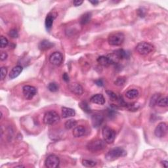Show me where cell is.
I'll list each match as a JSON object with an SVG mask.
<instances>
[{
  "instance_id": "27",
  "label": "cell",
  "mask_w": 168,
  "mask_h": 168,
  "mask_svg": "<svg viewBox=\"0 0 168 168\" xmlns=\"http://www.w3.org/2000/svg\"><path fill=\"white\" fill-rule=\"evenodd\" d=\"M82 164L83 166L87 167H93L96 165V162L90 159H83L82 161Z\"/></svg>"
},
{
  "instance_id": "38",
  "label": "cell",
  "mask_w": 168,
  "mask_h": 168,
  "mask_svg": "<svg viewBox=\"0 0 168 168\" xmlns=\"http://www.w3.org/2000/svg\"><path fill=\"white\" fill-rule=\"evenodd\" d=\"M138 15H139L141 17H144L145 16V11L144 10L142 9H138Z\"/></svg>"
},
{
  "instance_id": "19",
  "label": "cell",
  "mask_w": 168,
  "mask_h": 168,
  "mask_svg": "<svg viewBox=\"0 0 168 168\" xmlns=\"http://www.w3.org/2000/svg\"><path fill=\"white\" fill-rule=\"evenodd\" d=\"M23 67L21 66H16L13 68H12L9 73V78L11 79H15L16 77H18L20 74V73L23 72Z\"/></svg>"
},
{
  "instance_id": "20",
  "label": "cell",
  "mask_w": 168,
  "mask_h": 168,
  "mask_svg": "<svg viewBox=\"0 0 168 168\" xmlns=\"http://www.w3.org/2000/svg\"><path fill=\"white\" fill-rule=\"evenodd\" d=\"M91 16H92L91 12H86V13L83 14L81 16L80 19H79V23H80L82 25H86L88 24L90 22Z\"/></svg>"
},
{
  "instance_id": "2",
  "label": "cell",
  "mask_w": 168,
  "mask_h": 168,
  "mask_svg": "<svg viewBox=\"0 0 168 168\" xmlns=\"http://www.w3.org/2000/svg\"><path fill=\"white\" fill-rule=\"evenodd\" d=\"M102 135L104 141L107 144H112L116 138V131L108 126H104L102 129Z\"/></svg>"
},
{
  "instance_id": "8",
  "label": "cell",
  "mask_w": 168,
  "mask_h": 168,
  "mask_svg": "<svg viewBox=\"0 0 168 168\" xmlns=\"http://www.w3.org/2000/svg\"><path fill=\"white\" fill-rule=\"evenodd\" d=\"M23 93L24 97L28 100L32 99L36 95V88L31 86H24L23 87Z\"/></svg>"
},
{
  "instance_id": "22",
  "label": "cell",
  "mask_w": 168,
  "mask_h": 168,
  "mask_svg": "<svg viewBox=\"0 0 168 168\" xmlns=\"http://www.w3.org/2000/svg\"><path fill=\"white\" fill-rule=\"evenodd\" d=\"M138 95H139V92L137 89H130L126 92L125 96L126 97L129 99H134L137 98Z\"/></svg>"
},
{
  "instance_id": "9",
  "label": "cell",
  "mask_w": 168,
  "mask_h": 168,
  "mask_svg": "<svg viewBox=\"0 0 168 168\" xmlns=\"http://www.w3.org/2000/svg\"><path fill=\"white\" fill-rule=\"evenodd\" d=\"M167 131V125L165 122H161L156 126L154 130V135L158 138L164 137Z\"/></svg>"
},
{
  "instance_id": "15",
  "label": "cell",
  "mask_w": 168,
  "mask_h": 168,
  "mask_svg": "<svg viewBox=\"0 0 168 168\" xmlns=\"http://www.w3.org/2000/svg\"><path fill=\"white\" fill-rule=\"evenodd\" d=\"M90 101L94 104L103 105L105 103V99L102 94H96L90 99Z\"/></svg>"
},
{
  "instance_id": "31",
  "label": "cell",
  "mask_w": 168,
  "mask_h": 168,
  "mask_svg": "<svg viewBox=\"0 0 168 168\" xmlns=\"http://www.w3.org/2000/svg\"><path fill=\"white\" fill-rule=\"evenodd\" d=\"M8 44H9V41H8V40L5 37L2 36L1 38H0V45H1V48L3 49L6 47L8 45Z\"/></svg>"
},
{
  "instance_id": "33",
  "label": "cell",
  "mask_w": 168,
  "mask_h": 168,
  "mask_svg": "<svg viewBox=\"0 0 168 168\" xmlns=\"http://www.w3.org/2000/svg\"><path fill=\"white\" fill-rule=\"evenodd\" d=\"M7 74V69L6 67H2L1 68V79L3 80L5 78Z\"/></svg>"
},
{
  "instance_id": "3",
  "label": "cell",
  "mask_w": 168,
  "mask_h": 168,
  "mask_svg": "<svg viewBox=\"0 0 168 168\" xmlns=\"http://www.w3.org/2000/svg\"><path fill=\"white\" fill-rule=\"evenodd\" d=\"M125 36L121 32H114L109 35L108 37V44L113 46H119L124 43Z\"/></svg>"
},
{
  "instance_id": "26",
  "label": "cell",
  "mask_w": 168,
  "mask_h": 168,
  "mask_svg": "<svg viewBox=\"0 0 168 168\" xmlns=\"http://www.w3.org/2000/svg\"><path fill=\"white\" fill-rule=\"evenodd\" d=\"M158 106L160 107H167V96H164V97L159 98L157 102Z\"/></svg>"
},
{
  "instance_id": "12",
  "label": "cell",
  "mask_w": 168,
  "mask_h": 168,
  "mask_svg": "<svg viewBox=\"0 0 168 168\" xmlns=\"http://www.w3.org/2000/svg\"><path fill=\"white\" fill-rule=\"evenodd\" d=\"M69 89L75 95H81L83 93V87L78 83H72L69 85Z\"/></svg>"
},
{
  "instance_id": "10",
  "label": "cell",
  "mask_w": 168,
  "mask_h": 168,
  "mask_svg": "<svg viewBox=\"0 0 168 168\" xmlns=\"http://www.w3.org/2000/svg\"><path fill=\"white\" fill-rule=\"evenodd\" d=\"M63 61L62 54L59 52H54L49 57V62L54 66H60Z\"/></svg>"
},
{
  "instance_id": "16",
  "label": "cell",
  "mask_w": 168,
  "mask_h": 168,
  "mask_svg": "<svg viewBox=\"0 0 168 168\" xmlns=\"http://www.w3.org/2000/svg\"><path fill=\"white\" fill-rule=\"evenodd\" d=\"M75 115V112L72 108L62 107V117L63 118H68L69 117H72Z\"/></svg>"
},
{
  "instance_id": "39",
  "label": "cell",
  "mask_w": 168,
  "mask_h": 168,
  "mask_svg": "<svg viewBox=\"0 0 168 168\" xmlns=\"http://www.w3.org/2000/svg\"><path fill=\"white\" fill-rule=\"evenodd\" d=\"M95 83H96V86H100V87H102L103 86V82L102 81V79H97V80H96L95 82Z\"/></svg>"
},
{
  "instance_id": "24",
  "label": "cell",
  "mask_w": 168,
  "mask_h": 168,
  "mask_svg": "<svg viewBox=\"0 0 168 168\" xmlns=\"http://www.w3.org/2000/svg\"><path fill=\"white\" fill-rule=\"evenodd\" d=\"M161 97V95L160 94H154L152 97L150 99V107H153L154 106H156L157 104V102L158 99Z\"/></svg>"
},
{
  "instance_id": "37",
  "label": "cell",
  "mask_w": 168,
  "mask_h": 168,
  "mask_svg": "<svg viewBox=\"0 0 168 168\" xmlns=\"http://www.w3.org/2000/svg\"><path fill=\"white\" fill-rule=\"evenodd\" d=\"M115 114H116V112L114 110H112V109H110V110H108V116L110 117H112V116H114Z\"/></svg>"
},
{
  "instance_id": "36",
  "label": "cell",
  "mask_w": 168,
  "mask_h": 168,
  "mask_svg": "<svg viewBox=\"0 0 168 168\" xmlns=\"http://www.w3.org/2000/svg\"><path fill=\"white\" fill-rule=\"evenodd\" d=\"M62 79L63 80L65 81L66 82H69V76L67 74V73H64L62 75Z\"/></svg>"
},
{
  "instance_id": "17",
  "label": "cell",
  "mask_w": 168,
  "mask_h": 168,
  "mask_svg": "<svg viewBox=\"0 0 168 168\" xmlns=\"http://www.w3.org/2000/svg\"><path fill=\"white\" fill-rule=\"evenodd\" d=\"M113 53L115 54L119 60L124 59V58H128L129 57V53L122 49H117L116 51H114Z\"/></svg>"
},
{
  "instance_id": "25",
  "label": "cell",
  "mask_w": 168,
  "mask_h": 168,
  "mask_svg": "<svg viewBox=\"0 0 168 168\" xmlns=\"http://www.w3.org/2000/svg\"><path fill=\"white\" fill-rule=\"evenodd\" d=\"M79 107H80L82 110L83 112H85L86 113H87L88 114V113L91 112L90 107L89 106V104H88V103L86 101H82L81 103H79Z\"/></svg>"
},
{
  "instance_id": "32",
  "label": "cell",
  "mask_w": 168,
  "mask_h": 168,
  "mask_svg": "<svg viewBox=\"0 0 168 168\" xmlns=\"http://www.w3.org/2000/svg\"><path fill=\"white\" fill-rule=\"evenodd\" d=\"M9 35L12 38H16L19 37V33L16 29H12L9 32Z\"/></svg>"
},
{
  "instance_id": "29",
  "label": "cell",
  "mask_w": 168,
  "mask_h": 168,
  "mask_svg": "<svg viewBox=\"0 0 168 168\" xmlns=\"http://www.w3.org/2000/svg\"><path fill=\"white\" fill-rule=\"evenodd\" d=\"M126 82V78L125 77L121 76L117 78L114 82V84L117 86H124Z\"/></svg>"
},
{
  "instance_id": "28",
  "label": "cell",
  "mask_w": 168,
  "mask_h": 168,
  "mask_svg": "<svg viewBox=\"0 0 168 168\" xmlns=\"http://www.w3.org/2000/svg\"><path fill=\"white\" fill-rule=\"evenodd\" d=\"M106 93L109 99H110L111 100H112V101H117L118 96H117V95L115 93H114V92L110 90H107L106 91Z\"/></svg>"
},
{
  "instance_id": "4",
  "label": "cell",
  "mask_w": 168,
  "mask_h": 168,
  "mask_svg": "<svg viewBox=\"0 0 168 168\" xmlns=\"http://www.w3.org/2000/svg\"><path fill=\"white\" fill-rule=\"evenodd\" d=\"M105 143L106 142L101 139H95L88 142L87 148L92 152H99L105 148V146H106Z\"/></svg>"
},
{
  "instance_id": "30",
  "label": "cell",
  "mask_w": 168,
  "mask_h": 168,
  "mask_svg": "<svg viewBox=\"0 0 168 168\" xmlns=\"http://www.w3.org/2000/svg\"><path fill=\"white\" fill-rule=\"evenodd\" d=\"M48 89L51 92H57L58 90V86L56 83H50L48 85Z\"/></svg>"
},
{
  "instance_id": "14",
  "label": "cell",
  "mask_w": 168,
  "mask_h": 168,
  "mask_svg": "<svg viewBox=\"0 0 168 168\" xmlns=\"http://www.w3.org/2000/svg\"><path fill=\"white\" fill-rule=\"evenodd\" d=\"M55 18H56V15L53 13V12L49 13L47 15V16H46L45 20V28L47 30H50L51 29L53 24V21Z\"/></svg>"
},
{
  "instance_id": "13",
  "label": "cell",
  "mask_w": 168,
  "mask_h": 168,
  "mask_svg": "<svg viewBox=\"0 0 168 168\" xmlns=\"http://www.w3.org/2000/svg\"><path fill=\"white\" fill-rule=\"evenodd\" d=\"M87 130L85 127H83V125H79L75 127L73 129L72 134L74 137H82L84 135H86Z\"/></svg>"
},
{
  "instance_id": "11",
  "label": "cell",
  "mask_w": 168,
  "mask_h": 168,
  "mask_svg": "<svg viewBox=\"0 0 168 168\" xmlns=\"http://www.w3.org/2000/svg\"><path fill=\"white\" fill-rule=\"evenodd\" d=\"M104 120V117L102 114L96 113L91 116V122L93 126L95 128H99L102 125Z\"/></svg>"
},
{
  "instance_id": "18",
  "label": "cell",
  "mask_w": 168,
  "mask_h": 168,
  "mask_svg": "<svg viewBox=\"0 0 168 168\" xmlns=\"http://www.w3.org/2000/svg\"><path fill=\"white\" fill-rule=\"evenodd\" d=\"M54 45V44L52 43V42L44 40L43 41H41L39 44L38 47L41 51H46V50L52 48Z\"/></svg>"
},
{
  "instance_id": "23",
  "label": "cell",
  "mask_w": 168,
  "mask_h": 168,
  "mask_svg": "<svg viewBox=\"0 0 168 168\" xmlns=\"http://www.w3.org/2000/svg\"><path fill=\"white\" fill-rule=\"evenodd\" d=\"M78 122L76 120L74 119H70L68 121H66L65 124V127L67 130H70L74 129L75 127H76Z\"/></svg>"
},
{
  "instance_id": "6",
  "label": "cell",
  "mask_w": 168,
  "mask_h": 168,
  "mask_svg": "<svg viewBox=\"0 0 168 168\" xmlns=\"http://www.w3.org/2000/svg\"><path fill=\"white\" fill-rule=\"evenodd\" d=\"M60 120V116L55 111H48L45 114L44 122L46 125H53Z\"/></svg>"
},
{
  "instance_id": "35",
  "label": "cell",
  "mask_w": 168,
  "mask_h": 168,
  "mask_svg": "<svg viewBox=\"0 0 168 168\" xmlns=\"http://www.w3.org/2000/svg\"><path fill=\"white\" fill-rule=\"evenodd\" d=\"M83 1H79V0H75V1L73 2V4L75 7H78L80 6L83 3Z\"/></svg>"
},
{
  "instance_id": "1",
  "label": "cell",
  "mask_w": 168,
  "mask_h": 168,
  "mask_svg": "<svg viewBox=\"0 0 168 168\" xmlns=\"http://www.w3.org/2000/svg\"><path fill=\"white\" fill-rule=\"evenodd\" d=\"M127 152L124 149L120 147H116L108 151L105 155V158L109 162H112L121 157L125 156Z\"/></svg>"
},
{
  "instance_id": "40",
  "label": "cell",
  "mask_w": 168,
  "mask_h": 168,
  "mask_svg": "<svg viewBox=\"0 0 168 168\" xmlns=\"http://www.w3.org/2000/svg\"><path fill=\"white\" fill-rule=\"evenodd\" d=\"M161 163H162V166H163V167H167V164H168L167 161L165 160V161L162 162Z\"/></svg>"
},
{
  "instance_id": "7",
  "label": "cell",
  "mask_w": 168,
  "mask_h": 168,
  "mask_svg": "<svg viewBox=\"0 0 168 168\" xmlns=\"http://www.w3.org/2000/svg\"><path fill=\"white\" fill-rule=\"evenodd\" d=\"M60 159L56 155L51 154L47 157L45 161V165L48 168H56L58 167Z\"/></svg>"
},
{
  "instance_id": "34",
  "label": "cell",
  "mask_w": 168,
  "mask_h": 168,
  "mask_svg": "<svg viewBox=\"0 0 168 168\" xmlns=\"http://www.w3.org/2000/svg\"><path fill=\"white\" fill-rule=\"evenodd\" d=\"M7 53L6 52H2L1 53V61H5L7 58Z\"/></svg>"
},
{
  "instance_id": "21",
  "label": "cell",
  "mask_w": 168,
  "mask_h": 168,
  "mask_svg": "<svg viewBox=\"0 0 168 168\" xmlns=\"http://www.w3.org/2000/svg\"><path fill=\"white\" fill-rule=\"evenodd\" d=\"M96 61H97L98 63H99L100 65H102L105 67L109 66L112 65L111 62H110V59H109L108 56H100V57H98L97 60Z\"/></svg>"
},
{
  "instance_id": "5",
  "label": "cell",
  "mask_w": 168,
  "mask_h": 168,
  "mask_svg": "<svg viewBox=\"0 0 168 168\" xmlns=\"http://www.w3.org/2000/svg\"><path fill=\"white\" fill-rule=\"evenodd\" d=\"M154 49V45L148 42H140L136 46V50L138 54L141 55H147L153 51Z\"/></svg>"
},
{
  "instance_id": "41",
  "label": "cell",
  "mask_w": 168,
  "mask_h": 168,
  "mask_svg": "<svg viewBox=\"0 0 168 168\" xmlns=\"http://www.w3.org/2000/svg\"><path fill=\"white\" fill-rule=\"evenodd\" d=\"M89 2H90L91 3L93 4V5H97V4L99 3L98 1H90Z\"/></svg>"
}]
</instances>
